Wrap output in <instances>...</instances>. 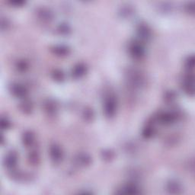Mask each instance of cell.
Wrapping results in <instances>:
<instances>
[{
  "label": "cell",
  "mask_w": 195,
  "mask_h": 195,
  "mask_svg": "<svg viewBox=\"0 0 195 195\" xmlns=\"http://www.w3.org/2000/svg\"><path fill=\"white\" fill-rule=\"evenodd\" d=\"M50 156H51L52 159L54 162H59L62 159L63 157V152H62L61 149L60 147L57 146H52L50 148Z\"/></svg>",
  "instance_id": "2"
},
{
  "label": "cell",
  "mask_w": 195,
  "mask_h": 195,
  "mask_svg": "<svg viewBox=\"0 0 195 195\" xmlns=\"http://www.w3.org/2000/svg\"><path fill=\"white\" fill-rule=\"evenodd\" d=\"M139 36H142L141 38H145V39H146L147 38H149V31H148L147 28H146V27H142V28L139 29Z\"/></svg>",
  "instance_id": "11"
},
{
  "label": "cell",
  "mask_w": 195,
  "mask_h": 195,
  "mask_svg": "<svg viewBox=\"0 0 195 195\" xmlns=\"http://www.w3.org/2000/svg\"><path fill=\"white\" fill-rule=\"evenodd\" d=\"M137 190L138 189H137L135 185H131V184H130V185L126 186V187L123 189V191H124V193H127V194H136V193L138 192Z\"/></svg>",
  "instance_id": "9"
},
{
  "label": "cell",
  "mask_w": 195,
  "mask_h": 195,
  "mask_svg": "<svg viewBox=\"0 0 195 195\" xmlns=\"http://www.w3.org/2000/svg\"><path fill=\"white\" fill-rule=\"evenodd\" d=\"M116 111V102L114 97H108L106 99L105 103V112L108 117H112Z\"/></svg>",
  "instance_id": "1"
},
{
  "label": "cell",
  "mask_w": 195,
  "mask_h": 195,
  "mask_svg": "<svg viewBox=\"0 0 195 195\" xmlns=\"http://www.w3.org/2000/svg\"><path fill=\"white\" fill-rule=\"evenodd\" d=\"M86 72V68L84 65L82 64H79L76 66H75V68L73 70V75L75 77H81Z\"/></svg>",
  "instance_id": "6"
},
{
  "label": "cell",
  "mask_w": 195,
  "mask_h": 195,
  "mask_svg": "<svg viewBox=\"0 0 195 195\" xmlns=\"http://www.w3.org/2000/svg\"><path fill=\"white\" fill-rule=\"evenodd\" d=\"M194 57H191L187 61V66L190 69H193L194 67Z\"/></svg>",
  "instance_id": "13"
},
{
  "label": "cell",
  "mask_w": 195,
  "mask_h": 195,
  "mask_svg": "<svg viewBox=\"0 0 195 195\" xmlns=\"http://www.w3.org/2000/svg\"><path fill=\"white\" fill-rule=\"evenodd\" d=\"M168 190L171 193H179L180 190H181V186L176 181H171L168 185Z\"/></svg>",
  "instance_id": "8"
},
{
  "label": "cell",
  "mask_w": 195,
  "mask_h": 195,
  "mask_svg": "<svg viewBox=\"0 0 195 195\" xmlns=\"http://www.w3.org/2000/svg\"><path fill=\"white\" fill-rule=\"evenodd\" d=\"M130 53L132 56H134L135 58H140L141 57L143 56L144 50L141 45L138 43H134L130 47Z\"/></svg>",
  "instance_id": "3"
},
{
  "label": "cell",
  "mask_w": 195,
  "mask_h": 195,
  "mask_svg": "<svg viewBox=\"0 0 195 195\" xmlns=\"http://www.w3.org/2000/svg\"><path fill=\"white\" fill-rule=\"evenodd\" d=\"M1 126L2 127L3 129H6V128H8V127H9L10 126V123L6 119H4V118H2V122H1Z\"/></svg>",
  "instance_id": "12"
},
{
  "label": "cell",
  "mask_w": 195,
  "mask_h": 195,
  "mask_svg": "<svg viewBox=\"0 0 195 195\" xmlns=\"http://www.w3.org/2000/svg\"><path fill=\"white\" fill-rule=\"evenodd\" d=\"M5 163L8 168H13L17 163V154L14 152L8 153L5 159Z\"/></svg>",
  "instance_id": "4"
},
{
  "label": "cell",
  "mask_w": 195,
  "mask_h": 195,
  "mask_svg": "<svg viewBox=\"0 0 195 195\" xmlns=\"http://www.w3.org/2000/svg\"><path fill=\"white\" fill-rule=\"evenodd\" d=\"M11 92L14 94L15 95L18 97H22L25 96L26 95V90H25V87H23L22 85H18V84H16V85H14L11 88Z\"/></svg>",
  "instance_id": "5"
},
{
  "label": "cell",
  "mask_w": 195,
  "mask_h": 195,
  "mask_svg": "<svg viewBox=\"0 0 195 195\" xmlns=\"http://www.w3.org/2000/svg\"><path fill=\"white\" fill-rule=\"evenodd\" d=\"M54 75H55V79H63V74L61 72L54 73Z\"/></svg>",
  "instance_id": "14"
},
{
  "label": "cell",
  "mask_w": 195,
  "mask_h": 195,
  "mask_svg": "<svg viewBox=\"0 0 195 195\" xmlns=\"http://www.w3.org/2000/svg\"><path fill=\"white\" fill-rule=\"evenodd\" d=\"M34 142V135L31 132L25 133L23 136V143L25 145L30 146Z\"/></svg>",
  "instance_id": "7"
},
{
  "label": "cell",
  "mask_w": 195,
  "mask_h": 195,
  "mask_svg": "<svg viewBox=\"0 0 195 195\" xmlns=\"http://www.w3.org/2000/svg\"><path fill=\"white\" fill-rule=\"evenodd\" d=\"M54 51L59 55H65L66 53H68V49L62 46L57 47V48H55Z\"/></svg>",
  "instance_id": "10"
}]
</instances>
